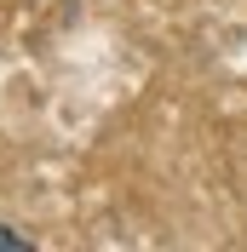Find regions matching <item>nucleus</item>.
<instances>
[{
    "label": "nucleus",
    "instance_id": "1",
    "mask_svg": "<svg viewBox=\"0 0 247 252\" xmlns=\"http://www.w3.org/2000/svg\"><path fill=\"white\" fill-rule=\"evenodd\" d=\"M0 252H29V241H23V235H12V229L0 223Z\"/></svg>",
    "mask_w": 247,
    "mask_h": 252
}]
</instances>
